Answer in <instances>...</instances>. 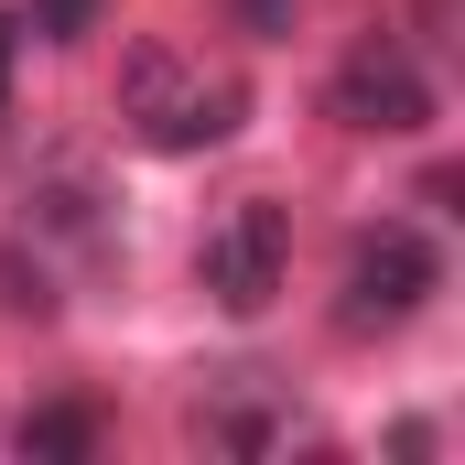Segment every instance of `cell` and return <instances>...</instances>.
I'll list each match as a JSON object with an SVG mask.
<instances>
[{"label":"cell","instance_id":"cell-3","mask_svg":"<svg viewBox=\"0 0 465 465\" xmlns=\"http://www.w3.org/2000/svg\"><path fill=\"white\" fill-rule=\"evenodd\" d=\"M195 282H206V303L217 314H271L282 303V282H292V206L282 195H238L228 217L206 228V249H195Z\"/></svg>","mask_w":465,"mask_h":465},{"label":"cell","instance_id":"cell-1","mask_svg":"<svg viewBox=\"0 0 465 465\" xmlns=\"http://www.w3.org/2000/svg\"><path fill=\"white\" fill-rule=\"evenodd\" d=\"M238 109H249V98H238L228 76H195V65H173L163 44H141V54L119 65V119H130L141 152H163V163L238 141Z\"/></svg>","mask_w":465,"mask_h":465},{"label":"cell","instance_id":"cell-5","mask_svg":"<svg viewBox=\"0 0 465 465\" xmlns=\"http://www.w3.org/2000/svg\"><path fill=\"white\" fill-rule=\"evenodd\" d=\"M195 433H206L217 455H282V444L303 433V411H292V390H282V379L228 368V379H206V401H195Z\"/></svg>","mask_w":465,"mask_h":465},{"label":"cell","instance_id":"cell-6","mask_svg":"<svg viewBox=\"0 0 465 465\" xmlns=\"http://www.w3.org/2000/svg\"><path fill=\"white\" fill-rule=\"evenodd\" d=\"M98 444H109L98 401H33L22 411V455H98Z\"/></svg>","mask_w":465,"mask_h":465},{"label":"cell","instance_id":"cell-8","mask_svg":"<svg viewBox=\"0 0 465 465\" xmlns=\"http://www.w3.org/2000/svg\"><path fill=\"white\" fill-rule=\"evenodd\" d=\"M11 54H22V11H0V109H11Z\"/></svg>","mask_w":465,"mask_h":465},{"label":"cell","instance_id":"cell-9","mask_svg":"<svg viewBox=\"0 0 465 465\" xmlns=\"http://www.w3.org/2000/svg\"><path fill=\"white\" fill-rule=\"evenodd\" d=\"M238 22H260V33H271V22H292V0H238Z\"/></svg>","mask_w":465,"mask_h":465},{"label":"cell","instance_id":"cell-7","mask_svg":"<svg viewBox=\"0 0 465 465\" xmlns=\"http://www.w3.org/2000/svg\"><path fill=\"white\" fill-rule=\"evenodd\" d=\"M98 11H109V0H33V11H22V33H44V44H87V33H98Z\"/></svg>","mask_w":465,"mask_h":465},{"label":"cell","instance_id":"cell-2","mask_svg":"<svg viewBox=\"0 0 465 465\" xmlns=\"http://www.w3.org/2000/svg\"><path fill=\"white\" fill-rule=\"evenodd\" d=\"M433 292H444V249L422 228H401V217H379V228H357V249H347L336 325H347V336H390V325H411Z\"/></svg>","mask_w":465,"mask_h":465},{"label":"cell","instance_id":"cell-4","mask_svg":"<svg viewBox=\"0 0 465 465\" xmlns=\"http://www.w3.org/2000/svg\"><path fill=\"white\" fill-rule=\"evenodd\" d=\"M325 109L347 119V130H368V141H411V130H433V76H422V54L401 33H368V44L336 54Z\"/></svg>","mask_w":465,"mask_h":465}]
</instances>
